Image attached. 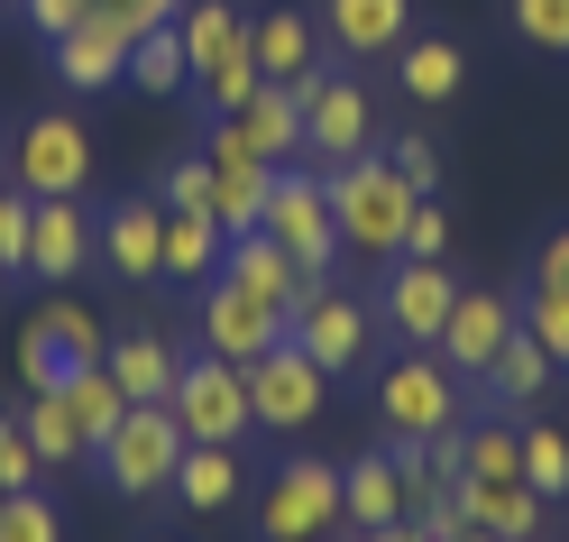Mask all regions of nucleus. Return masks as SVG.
<instances>
[{"instance_id": "24", "label": "nucleus", "mask_w": 569, "mask_h": 542, "mask_svg": "<svg viewBox=\"0 0 569 542\" xmlns=\"http://www.w3.org/2000/svg\"><path fill=\"white\" fill-rule=\"evenodd\" d=\"M239 487H248L239 442H184V460H174V505L221 515V505H239Z\"/></svg>"}, {"instance_id": "27", "label": "nucleus", "mask_w": 569, "mask_h": 542, "mask_svg": "<svg viewBox=\"0 0 569 542\" xmlns=\"http://www.w3.org/2000/svg\"><path fill=\"white\" fill-rule=\"evenodd\" d=\"M396 75H405V92L422 101V111H441V101L469 83V56H459V38H422L413 28V38L396 47Z\"/></svg>"}, {"instance_id": "39", "label": "nucleus", "mask_w": 569, "mask_h": 542, "mask_svg": "<svg viewBox=\"0 0 569 542\" xmlns=\"http://www.w3.org/2000/svg\"><path fill=\"white\" fill-rule=\"evenodd\" d=\"M157 203H166V211H211V157H202V148L174 157V166L157 175Z\"/></svg>"}, {"instance_id": "29", "label": "nucleus", "mask_w": 569, "mask_h": 542, "mask_svg": "<svg viewBox=\"0 0 569 542\" xmlns=\"http://www.w3.org/2000/svg\"><path fill=\"white\" fill-rule=\"evenodd\" d=\"M56 395H64V414L83 423V442H92V451L111 442V432H120V414H129V395H120V377H111V358H92V368H74V377H64Z\"/></svg>"}, {"instance_id": "10", "label": "nucleus", "mask_w": 569, "mask_h": 542, "mask_svg": "<svg viewBox=\"0 0 569 542\" xmlns=\"http://www.w3.org/2000/svg\"><path fill=\"white\" fill-rule=\"evenodd\" d=\"M368 341H377V313H368L359 295H340L331 276H312V295H303V313H295V349H303L322 377H359V368H368Z\"/></svg>"}, {"instance_id": "11", "label": "nucleus", "mask_w": 569, "mask_h": 542, "mask_svg": "<svg viewBox=\"0 0 569 542\" xmlns=\"http://www.w3.org/2000/svg\"><path fill=\"white\" fill-rule=\"evenodd\" d=\"M303 101V157H322V166H349V157H368V138H377V101L349 83V75H312L295 83Z\"/></svg>"}, {"instance_id": "16", "label": "nucleus", "mask_w": 569, "mask_h": 542, "mask_svg": "<svg viewBox=\"0 0 569 542\" xmlns=\"http://www.w3.org/2000/svg\"><path fill=\"white\" fill-rule=\"evenodd\" d=\"M101 267H120L129 285H166V203L129 194L101 211Z\"/></svg>"}, {"instance_id": "43", "label": "nucleus", "mask_w": 569, "mask_h": 542, "mask_svg": "<svg viewBox=\"0 0 569 542\" xmlns=\"http://www.w3.org/2000/svg\"><path fill=\"white\" fill-rule=\"evenodd\" d=\"M405 258H450V211L422 194L413 203V221H405Z\"/></svg>"}, {"instance_id": "21", "label": "nucleus", "mask_w": 569, "mask_h": 542, "mask_svg": "<svg viewBox=\"0 0 569 542\" xmlns=\"http://www.w3.org/2000/svg\"><path fill=\"white\" fill-rule=\"evenodd\" d=\"M174 38H184L193 83H211L221 65L248 56V10H230V0H184V10H174Z\"/></svg>"}, {"instance_id": "49", "label": "nucleus", "mask_w": 569, "mask_h": 542, "mask_svg": "<svg viewBox=\"0 0 569 542\" xmlns=\"http://www.w3.org/2000/svg\"><path fill=\"white\" fill-rule=\"evenodd\" d=\"M450 542H496V533H487V524H459V533H450Z\"/></svg>"}, {"instance_id": "45", "label": "nucleus", "mask_w": 569, "mask_h": 542, "mask_svg": "<svg viewBox=\"0 0 569 542\" xmlns=\"http://www.w3.org/2000/svg\"><path fill=\"white\" fill-rule=\"evenodd\" d=\"M258 83H267V75H258V56H239V65H221V75L202 83V101H211V111H239V101L258 92Z\"/></svg>"}, {"instance_id": "7", "label": "nucleus", "mask_w": 569, "mask_h": 542, "mask_svg": "<svg viewBox=\"0 0 569 542\" xmlns=\"http://www.w3.org/2000/svg\"><path fill=\"white\" fill-rule=\"evenodd\" d=\"M174 423H184V442H248L258 432V414H248V368H230V358H184L174 368Z\"/></svg>"}, {"instance_id": "9", "label": "nucleus", "mask_w": 569, "mask_h": 542, "mask_svg": "<svg viewBox=\"0 0 569 542\" xmlns=\"http://www.w3.org/2000/svg\"><path fill=\"white\" fill-rule=\"evenodd\" d=\"M322 405H331V377L295 349V332H284L267 358H248V414H258V432H312Z\"/></svg>"}, {"instance_id": "6", "label": "nucleus", "mask_w": 569, "mask_h": 542, "mask_svg": "<svg viewBox=\"0 0 569 542\" xmlns=\"http://www.w3.org/2000/svg\"><path fill=\"white\" fill-rule=\"evenodd\" d=\"M10 185H28V194H83L92 185V129L74 120V111H28L19 120V138H10Z\"/></svg>"}, {"instance_id": "14", "label": "nucleus", "mask_w": 569, "mask_h": 542, "mask_svg": "<svg viewBox=\"0 0 569 542\" xmlns=\"http://www.w3.org/2000/svg\"><path fill=\"white\" fill-rule=\"evenodd\" d=\"M92 248H101V221L83 211V194H47V203H38V221H28V276L64 285V276H83V267H92Z\"/></svg>"}, {"instance_id": "5", "label": "nucleus", "mask_w": 569, "mask_h": 542, "mask_svg": "<svg viewBox=\"0 0 569 542\" xmlns=\"http://www.w3.org/2000/svg\"><path fill=\"white\" fill-rule=\"evenodd\" d=\"M340 515V469L331 460H284L276 479L258 487V533L267 542H331Z\"/></svg>"}, {"instance_id": "17", "label": "nucleus", "mask_w": 569, "mask_h": 542, "mask_svg": "<svg viewBox=\"0 0 569 542\" xmlns=\"http://www.w3.org/2000/svg\"><path fill=\"white\" fill-rule=\"evenodd\" d=\"M221 120H230V138H239L258 166H295V157H303V101H295V83H258V92H248L239 111H221Z\"/></svg>"}, {"instance_id": "3", "label": "nucleus", "mask_w": 569, "mask_h": 542, "mask_svg": "<svg viewBox=\"0 0 569 542\" xmlns=\"http://www.w3.org/2000/svg\"><path fill=\"white\" fill-rule=\"evenodd\" d=\"M303 276H331L340 267V221H331V175H312L303 157L276 166V194H267V221H258Z\"/></svg>"}, {"instance_id": "42", "label": "nucleus", "mask_w": 569, "mask_h": 542, "mask_svg": "<svg viewBox=\"0 0 569 542\" xmlns=\"http://www.w3.org/2000/svg\"><path fill=\"white\" fill-rule=\"evenodd\" d=\"M184 0H92V19H111L120 38H148V28H174Z\"/></svg>"}, {"instance_id": "28", "label": "nucleus", "mask_w": 569, "mask_h": 542, "mask_svg": "<svg viewBox=\"0 0 569 542\" xmlns=\"http://www.w3.org/2000/svg\"><path fill=\"white\" fill-rule=\"evenodd\" d=\"M221 248H230V230L211 211H166V285H211Z\"/></svg>"}, {"instance_id": "25", "label": "nucleus", "mask_w": 569, "mask_h": 542, "mask_svg": "<svg viewBox=\"0 0 569 542\" xmlns=\"http://www.w3.org/2000/svg\"><path fill=\"white\" fill-rule=\"evenodd\" d=\"M340 515H349V533L405 515V469H396V451H359V460L340 469Z\"/></svg>"}, {"instance_id": "31", "label": "nucleus", "mask_w": 569, "mask_h": 542, "mask_svg": "<svg viewBox=\"0 0 569 542\" xmlns=\"http://www.w3.org/2000/svg\"><path fill=\"white\" fill-rule=\"evenodd\" d=\"M74 368H83V358L64 349L56 313H38V322H28V332H19V377H28V395H56V386L74 377Z\"/></svg>"}, {"instance_id": "8", "label": "nucleus", "mask_w": 569, "mask_h": 542, "mask_svg": "<svg viewBox=\"0 0 569 542\" xmlns=\"http://www.w3.org/2000/svg\"><path fill=\"white\" fill-rule=\"evenodd\" d=\"M450 304H459V276L441 258H396L386 285H377V332L396 341V349H432L441 322H450Z\"/></svg>"}, {"instance_id": "13", "label": "nucleus", "mask_w": 569, "mask_h": 542, "mask_svg": "<svg viewBox=\"0 0 569 542\" xmlns=\"http://www.w3.org/2000/svg\"><path fill=\"white\" fill-rule=\"evenodd\" d=\"M506 341H515V304L496 295V285H459V304H450V322H441V341H432V349H441V368H450V377H469V386H478V377L496 368V349H506Z\"/></svg>"}, {"instance_id": "18", "label": "nucleus", "mask_w": 569, "mask_h": 542, "mask_svg": "<svg viewBox=\"0 0 569 542\" xmlns=\"http://www.w3.org/2000/svg\"><path fill=\"white\" fill-rule=\"evenodd\" d=\"M322 47H340V56H396L405 38H413V0H322Z\"/></svg>"}, {"instance_id": "41", "label": "nucleus", "mask_w": 569, "mask_h": 542, "mask_svg": "<svg viewBox=\"0 0 569 542\" xmlns=\"http://www.w3.org/2000/svg\"><path fill=\"white\" fill-rule=\"evenodd\" d=\"M47 313H56V332H64V349H74L83 368H92V358H111V322H101V313H83L74 295H64V304H47Z\"/></svg>"}, {"instance_id": "2", "label": "nucleus", "mask_w": 569, "mask_h": 542, "mask_svg": "<svg viewBox=\"0 0 569 542\" xmlns=\"http://www.w3.org/2000/svg\"><path fill=\"white\" fill-rule=\"evenodd\" d=\"M469 377L441 368V349H405L377 368V414H386V442H432V432L469 423Z\"/></svg>"}, {"instance_id": "51", "label": "nucleus", "mask_w": 569, "mask_h": 542, "mask_svg": "<svg viewBox=\"0 0 569 542\" xmlns=\"http://www.w3.org/2000/svg\"><path fill=\"white\" fill-rule=\"evenodd\" d=\"M0 496H10V487H0Z\"/></svg>"}, {"instance_id": "34", "label": "nucleus", "mask_w": 569, "mask_h": 542, "mask_svg": "<svg viewBox=\"0 0 569 542\" xmlns=\"http://www.w3.org/2000/svg\"><path fill=\"white\" fill-rule=\"evenodd\" d=\"M523 487L569 496V432L560 423H523Z\"/></svg>"}, {"instance_id": "38", "label": "nucleus", "mask_w": 569, "mask_h": 542, "mask_svg": "<svg viewBox=\"0 0 569 542\" xmlns=\"http://www.w3.org/2000/svg\"><path fill=\"white\" fill-rule=\"evenodd\" d=\"M28 221H38V194L0 185V276H28Z\"/></svg>"}, {"instance_id": "48", "label": "nucleus", "mask_w": 569, "mask_h": 542, "mask_svg": "<svg viewBox=\"0 0 569 542\" xmlns=\"http://www.w3.org/2000/svg\"><path fill=\"white\" fill-rule=\"evenodd\" d=\"M349 542H432L413 515H396V524H368V533H349Z\"/></svg>"}, {"instance_id": "23", "label": "nucleus", "mask_w": 569, "mask_h": 542, "mask_svg": "<svg viewBox=\"0 0 569 542\" xmlns=\"http://www.w3.org/2000/svg\"><path fill=\"white\" fill-rule=\"evenodd\" d=\"M129 47H138V38H120L111 19L64 28V38H56V75H64V92H101V83H120V75H129Z\"/></svg>"}, {"instance_id": "20", "label": "nucleus", "mask_w": 569, "mask_h": 542, "mask_svg": "<svg viewBox=\"0 0 569 542\" xmlns=\"http://www.w3.org/2000/svg\"><path fill=\"white\" fill-rule=\"evenodd\" d=\"M459 505H469V524H487L496 542H542V524H551V496L523 487V479H459Z\"/></svg>"}, {"instance_id": "1", "label": "nucleus", "mask_w": 569, "mask_h": 542, "mask_svg": "<svg viewBox=\"0 0 569 542\" xmlns=\"http://www.w3.org/2000/svg\"><path fill=\"white\" fill-rule=\"evenodd\" d=\"M413 185L396 175V157H349L331 166V221H340V258H405V221H413Z\"/></svg>"}, {"instance_id": "37", "label": "nucleus", "mask_w": 569, "mask_h": 542, "mask_svg": "<svg viewBox=\"0 0 569 542\" xmlns=\"http://www.w3.org/2000/svg\"><path fill=\"white\" fill-rule=\"evenodd\" d=\"M0 542H64V515H56V496H38V487L0 496Z\"/></svg>"}, {"instance_id": "22", "label": "nucleus", "mask_w": 569, "mask_h": 542, "mask_svg": "<svg viewBox=\"0 0 569 542\" xmlns=\"http://www.w3.org/2000/svg\"><path fill=\"white\" fill-rule=\"evenodd\" d=\"M248 56H258L267 83H303L312 56H322V19H312V10H267V19H248Z\"/></svg>"}, {"instance_id": "35", "label": "nucleus", "mask_w": 569, "mask_h": 542, "mask_svg": "<svg viewBox=\"0 0 569 542\" xmlns=\"http://www.w3.org/2000/svg\"><path fill=\"white\" fill-rule=\"evenodd\" d=\"M515 322H523V332L551 349V368H569V295H560V285H523Z\"/></svg>"}, {"instance_id": "33", "label": "nucleus", "mask_w": 569, "mask_h": 542, "mask_svg": "<svg viewBox=\"0 0 569 542\" xmlns=\"http://www.w3.org/2000/svg\"><path fill=\"white\" fill-rule=\"evenodd\" d=\"M129 75H138V92H184V83H193L184 38H174V28H148V38L129 47Z\"/></svg>"}, {"instance_id": "52", "label": "nucleus", "mask_w": 569, "mask_h": 542, "mask_svg": "<svg viewBox=\"0 0 569 542\" xmlns=\"http://www.w3.org/2000/svg\"><path fill=\"white\" fill-rule=\"evenodd\" d=\"M0 285H10V276H0Z\"/></svg>"}, {"instance_id": "40", "label": "nucleus", "mask_w": 569, "mask_h": 542, "mask_svg": "<svg viewBox=\"0 0 569 542\" xmlns=\"http://www.w3.org/2000/svg\"><path fill=\"white\" fill-rule=\"evenodd\" d=\"M38 479H47V460H38V442H28V423L0 414V487L19 496V487H38Z\"/></svg>"}, {"instance_id": "50", "label": "nucleus", "mask_w": 569, "mask_h": 542, "mask_svg": "<svg viewBox=\"0 0 569 542\" xmlns=\"http://www.w3.org/2000/svg\"><path fill=\"white\" fill-rule=\"evenodd\" d=\"M148 542H174V533H148Z\"/></svg>"}, {"instance_id": "47", "label": "nucleus", "mask_w": 569, "mask_h": 542, "mask_svg": "<svg viewBox=\"0 0 569 542\" xmlns=\"http://www.w3.org/2000/svg\"><path fill=\"white\" fill-rule=\"evenodd\" d=\"M28 19H38V38H64V28L92 19V0H28Z\"/></svg>"}, {"instance_id": "36", "label": "nucleus", "mask_w": 569, "mask_h": 542, "mask_svg": "<svg viewBox=\"0 0 569 542\" xmlns=\"http://www.w3.org/2000/svg\"><path fill=\"white\" fill-rule=\"evenodd\" d=\"M506 19L532 56H569V0H506Z\"/></svg>"}, {"instance_id": "15", "label": "nucleus", "mask_w": 569, "mask_h": 542, "mask_svg": "<svg viewBox=\"0 0 569 542\" xmlns=\"http://www.w3.org/2000/svg\"><path fill=\"white\" fill-rule=\"evenodd\" d=\"M202 157H211V221H221L230 239H239V230H258V221H267V194H276V166L248 157L239 138H230V120L211 129V148H202Z\"/></svg>"}, {"instance_id": "26", "label": "nucleus", "mask_w": 569, "mask_h": 542, "mask_svg": "<svg viewBox=\"0 0 569 542\" xmlns=\"http://www.w3.org/2000/svg\"><path fill=\"white\" fill-rule=\"evenodd\" d=\"M174 368H184V349H174L166 332H111V377H120L129 405H166Z\"/></svg>"}, {"instance_id": "4", "label": "nucleus", "mask_w": 569, "mask_h": 542, "mask_svg": "<svg viewBox=\"0 0 569 542\" xmlns=\"http://www.w3.org/2000/svg\"><path fill=\"white\" fill-rule=\"evenodd\" d=\"M101 479H111L120 496H174V460H184V423H174V405H129L120 432L92 451Z\"/></svg>"}, {"instance_id": "12", "label": "nucleus", "mask_w": 569, "mask_h": 542, "mask_svg": "<svg viewBox=\"0 0 569 542\" xmlns=\"http://www.w3.org/2000/svg\"><path fill=\"white\" fill-rule=\"evenodd\" d=\"M193 295H202V341H211V358H230V368H248V358H267L284 341V313L267 295H248V285L211 276V285H193Z\"/></svg>"}, {"instance_id": "19", "label": "nucleus", "mask_w": 569, "mask_h": 542, "mask_svg": "<svg viewBox=\"0 0 569 542\" xmlns=\"http://www.w3.org/2000/svg\"><path fill=\"white\" fill-rule=\"evenodd\" d=\"M221 276H230V285H248V295H267V304L284 313V332H295V313H303V295H312V276L284 258L267 230H239V239L221 248Z\"/></svg>"}, {"instance_id": "32", "label": "nucleus", "mask_w": 569, "mask_h": 542, "mask_svg": "<svg viewBox=\"0 0 569 542\" xmlns=\"http://www.w3.org/2000/svg\"><path fill=\"white\" fill-rule=\"evenodd\" d=\"M19 423H28V442H38V460H47V469H74V460H92L83 423L64 414V395H38V405H19Z\"/></svg>"}, {"instance_id": "44", "label": "nucleus", "mask_w": 569, "mask_h": 542, "mask_svg": "<svg viewBox=\"0 0 569 542\" xmlns=\"http://www.w3.org/2000/svg\"><path fill=\"white\" fill-rule=\"evenodd\" d=\"M386 157H396V175H405L413 194H432V185H441V148H432V138H422V129H413V138H396V148H386Z\"/></svg>"}, {"instance_id": "46", "label": "nucleus", "mask_w": 569, "mask_h": 542, "mask_svg": "<svg viewBox=\"0 0 569 542\" xmlns=\"http://www.w3.org/2000/svg\"><path fill=\"white\" fill-rule=\"evenodd\" d=\"M532 285H560V295H569V221L532 248Z\"/></svg>"}, {"instance_id": "30", "label": "nucleus", "mask_w": 569, "mask_h": 542, "mask_svg": "<svg viewBox=\"0 0 569 542\" xmlns=\"http://www.w3.org/2000/svg\"><path fill=\"white\" fill-rule=\"evenodd\" d=\"M478 386L496 395V405H532V395H542V386H551V349H542V341H532V332H523V322H515V341H506V349H496V368H487Z\"/></svg>"}]
</instances>
